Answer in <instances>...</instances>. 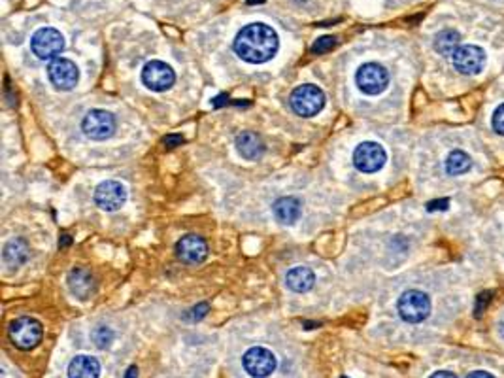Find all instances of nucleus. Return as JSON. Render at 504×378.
Returning <instances> with one entry per match:
<instances>
[{
	"label": "nucleus",
	"instance_id": "1",
	"mask_svg": "<svg viewBox=\"0 0 504 378\" xmlns=\"http://www.w3.org/2000/svg\"><path fill=\"white\" fill-rule=\"evenodd\" d=\"M280 48V38L272 27L264 23H252L242 28L235 38V51L242 61L261 65L276 55Z\"/></svg>",
	"mask_w": 504,
	"mask_h": 378
},
{
	"label": "nucleus",
	"instance_id": "2",
	"mask_svg": "<svg viewBox=\"0 0 504 378\" xmlns=\"http://www.w3.org/2000/svg\"><path fill=\"white\" fill-rule=\"evenodd\" d=\"M397 308H399L400 318L404 322L419 324L423 320H427V316L431 314V299L423 291L408 290L400 295Z\"/></svg>",
	"mask_w": 504,
	"mask_h": 378
},
{
	"label": "nucleus",
	"instance_id": "3",
	"mask_svg": "<svg viewBox=\"0 0 504 378\" xmlns=\"http://www.w3.org/2000/svg\"><path fill=\"white\" fill-rule=\"evenodd\" d=\"M31 50L42 61H55L65 50V36L53 27L38 28L31 38Z\"/></svg>",
	"mask_w": 504,
	"mask_h": 378
},
{
	"label": "nucleus",
	"instance_id": "4",
	"mask_svg": "<svg viewBox=\"0 0 504 378\" xmlns=\"http://www.w3.org/2000/svg\"><path fill=\"white\" fill-rule=\"evenodd\" d=\"M291 108L302 117H312L319 114L325 106V93L318 85L304 83L291 93Z\"/></svg>",
	"mask_w": 504,
	"mask_h": 378
},
{
	"label": "nucleus",
	"instance_id": "5",
	"mask_svg": "<svg viewBox=\"0 0 504 378\" xmlns=\"http://www.w3.org/2000/svg\"><path fill=\"white\" fill-rule=\"evenodd\" d=\"M42 335H44L42 324L38 320L28 318V316L14 320L10 325V339L19 350L36 348L40 345V340H42Z\"/></svg>",
	"mask_w": 504,
	"mask_h": 378
},
{
	"label": "nucleus",
	"instance_id": "6",
	"mask_svg": "<svg viewBox=\"0 0 504 378\" xmlns=\"http://www.w3.org/2000/svg\"><path fill=\"white\" fill-rule=\"evenodd\" d=\"M246 373L253 378H267L274 373L278 367V359L269 348L263 346H253L242 357Z\"/></svg>",
	"mask_w": 504,
	"mask_h": 378
},
{
	"label": "nucleus",
	"instance_id": "7",
	"mask_svg": "<svg viewBox=\"0 0 504 378\" xmlns=\"http://www.w3.org/2000/svg\"><path fill=\"white\" fill-rule=\"evenodd\" d=\"M355 82L363 93L380 95L390 85V72L378 63H367L357 70Z\"/></svg>",
	"mask_w": 504,
	"mask_h": 378
},
{
	"label": "nucleus",
	"instance_id": "8",
	"mask_svg": "<svg viewBox=\"0 0 504 378\" xmlns=\"http://www.w3.org/2000/svg\"><path fill=\"white\" fill-rule=\"evenodd\" d=\"M387 161V154L382 144L378 142H363L353 152V164L361 172H378Z\"/></svg>",
	"mask_w": 504,
	"mask_h": 378
},
{
	"label": "nucleus",
	"instance_id": "9",
	"mask_svg": "<svg viewBox=\"0 0 504 378\" xmlns=\"http://www.w3.org/2000/svg\"><path fill=\"white\" fill-rule=\"evenodd\" d=\"M142 82L151 91L163 93V91L174 85L176 74L172 70V66L163 63V61H149L148 65L142 68Z\"/></svg>",
	"mask_w": 504,
	"mask_h": 378
},
{
	"label": "nucleus",
	"instance_id": "10",
	"mask_svg": "<svg viewBox=\"0 0 504 378\" xmlns=\"http://www.w3.org/2000/svg\"><path fill=\"white\" fill-rule=\"evenodd\" d=\"M82 129L85 137H89L91 140H106L114 135L115 117L106 110H91L83 117Z\"/></svg>",
	"mask_w": 504,
	"mask_h": 378
},
{
	"label": "nucleus",
	"instance_id": "11",
	"mask_svg": "<svg viewBox=\"0 0 504 378\" xmlns=\"http://www.w3.org/2000/svg\"><path fill=\"white\" fill-rule=\"evenodd\" d=\"M454 66L465 76H476L483 70L486 65V51L478 46H459L457 51L451 55Z\"/></svg>",
	"mask_w": 504,
	"mask_h": 378
},
{
	"label": "nucleus",
	"instance_id": "12",
	"mask_svg": "<svg viewBox=\"0 0 504 378\" xmlns=\"http://www.w3.org/2000/svg\"><path fill=\"white\" fill-rule=\"evenodd\" d=\"M48 78L53 83V88L59 91H70L76 88L77 80H80V70L70 59L59 57V59L51 61L48 66Z\"/></svg>",
	"mask_w": 504,
	"mask_h": 378
},
{
	"label": "nucleus",
	"instance_id": "13",
	"mask_svg": "<svg viewBox=\"0 0 504 378\" xmlns=\"http://www.w3.org/2000/svg\"><path fill=\"white\" fill-rule=\"evenodd\" d=\"M127 201V187L121 182L108 180L102 182L97 191H95V203L99 204L100 209L106 212H114L119 210Z\"/></svg>",
	"mask_w": 504,
	"mask_h": 378
},
{
	"label": "nucleus",
	"instance_id": "14",
	"mask_svg": "<svg viewBox=\"0 0 504 378\" xmlns=\"http://www.w3.org/2000/svg\"><path fill=\"white\" fill-rule=\"evenodd\" d=\"M176 256L186 265H200L208 258V244L197 235H186L176 244Z\"/></svg>",
	"mask_w": 504,
	"mask_h": 378
},
{
	"label": "nucleus",
	"instance_id": "15",
	"mask_svg": "<svg viewBox=\"0 0 504 378\" xmlns=\"http://www.w3.org/2000/svg\"><path fill=\"white\" fill-rule=\"evenodd\" d=\"M68 288L77 299H89V297L95 293V278L93 274L89 271L77 267V269H72L70 274H68Z\"/></svg>",
	"mask_w": 504,
	"mask_h": 378
},
{
	"label": "nucleus",
	"instance_id": "16",
	"mask_svg": "<svg viewBox=\"0 0 504 378\" xmlns=\"http://www.w3.org/2000/svg\"><path fill=\"white\" fill-rule=\"evenodd\" d=\"M236 149L247 161H257L264 154V144L257 132L244 131L236 137Z\"/></svg>",
	"mask_w": 504,
	"mask_h": 378
},
{
	"label": "nucleus",
	"instance_id": "17",
	"mask_svg": "<svg viewBox=\"0 0 504 378\" xmlns=\"http://www.w3.org/2000/svg\"><path fill=\"white\" fill-rule=\"evenodd\" d=\"M100 363L93 356H76L68 365V378H99Z\"/></svg>",
	"mask_w": 504,
	"mask_h": 378
},
{
	"label": "nucleus",
	"instance_id": "18",
	"mask_svg": "<svg viewBox=\"0 0 504 378\" xmlns=\"http://www.w3.org/2000/svg\"><path fill=\"white\" fill-rule=\"evenodd\" d=\"M272 212H274V218L278 219L282 225H293L296 219L301 218V201L295 197H282L274 203Z\"/></svg>",
	"mask_w": 504,
	"mask_h": 378
},
{
	"label": "nucleus",
	"instance_id": "19",
	"mask_svg": "<svg viewBox=\"0 0 504 378\" xmlns=\"http://www.w3.org/2000/svg\"><path fill=\"white\" fill-rule=\"evenodd\" d=\"M2 259L10 269L21 267L28 259V244L23 238H11L10 242H6L4 250H2Z\"/></svg>",
	"mask_w": 504,
	"mask_h": 378
},
{
	"label": "nucleus",
	"instance_id": "20",
	"mask_svg": "<svg viewBox=\"0 0 504 378\" xmlns=\"http://www.w3.org/2000/svg\"><path fill=\"white\" fill-rule=\"evenodd\" d=\"M285 284L289 290L296 291V293H306L316 284V276L308 267H295L285 276Z\"/></svg>",
	"mask_w": 504,
	"mask_h": 378
},
{
	"label": "nucleus",
	"instance_id": "21",
	"mask_svg": "<svg viewBox=\"0 0 504 378\" xmlns=\"http://www.w3.org/2000/svg\"><path fill=\"white\" fill-rule=\"evenodd\" d=\"M461 44V36L457 31H451V28H446L442 33L434 38V50L439 51L440 55H446V57H451V55L457 51Z\"/></svg>",
	"mask_w": 504,
	"mask_h": 378
},
{
	"label": "nucleus",
	"instance_id": "22",
	"mask_svg": "<svg viewBox=\"0 0 504 378\" xmlns=\"http://www.w3.org/2000/svg\"><path fill=\"white\" fill-rule=\"evenodd\" d=\"M471 157H468V154H465V152H461V149L451 152V154L448 155V159H446V170H448V174L451 176L465 174V172L471 170Z\"/></svg>",
	"mask_w": 504,
	"mask_h": 378
},
{
	"label": "nucleus",
	"instance_id": "23",
	"mask_svg": "<svg viewBox=\"0 0 504 378\" xmlns=\"http://www.w3.org/2000/svg\"><path fill=\"white\" fill-rule=\"evenodd\" d=\"M93 339L99 348H106L114 340V331L110 327H106V325H100L93 331Z\"/></svg>",
	"mask_w": 504,
	"mask_h": 378
},
{
	"label": "nucleus",
	"instance_id": "24",
	"mask_svg": "<svg viewBox=\"0 0 504 378\" xmlns=\"http://www.w3.org/2000/svg\"><path fill=\"white\" fill-rule=\"evenodd\" d=\"M336 46V38L335 36H321V38L316 40V44L312 46V53L321 55L331 51Z\"/></svg>",
	"mask_w": 504,
	"mask_h": 378
},
{
	"label": "nucleus",
	"instance_id": "25",
	"mask_svg": "<svg viewBox=\"0 0 504 378\" xmlns=\"http://www.w3.org/2000/svg\"><path fill=\"white\" fill-rule=\"evenodd\" d=\"M493 129L504 137V105L495 110L493 114Z\"/></svg>",
	"mask_w": 504,
	"mask_h": 378
},
{
	"label": "nucleus",
	"instance_id": "26",
	"mask_svg": "<svg viewBox=\"0 0 504 378\" xmlns=\"http://www.w3.org/2000/svg\"><path fill=\"white\" fill-rule=\"evenodd\" d=\"M489 301H491V291H483V293H480L478 295V301H476V316L480 318L483 314V310L488 308Z\"/></svg>",
	"mask_w": 504,
	"mask_h": 378
},
{
	"label": "nucleus",
	"instance_id": "27",
	"mask_svg": "<svg viewBox=\"0 0 504 378\" xmlns=\"http://www.w3.org/2000/svg\"><path fill=\"white\" fill-rule=\"evenodd\" d=\"M208 303H200L198 307H195L191 310V320H200L208 314Z\"/></svg>",
	"mask_w": 504,
	"mask_h": 378
},
{
	"label": "nucleus",
	"instance_id": "28",
	"mask_svg": "<svg viewBox=\"0 0 504 378\" xmlns=\"http://www.w3.org/2000/svg\"><path fill=\"white\" fill-rule=\"evenodd\" d=\"M180 144H183V137H181V135H168V137H165V146L168 149L176 148V146H180Z\"/></svg>",
	"mask_w": 504,
	"mask_h": 378
},
{
	"label": "nucleus",
	"instance_id": "29",
	"mask_svg": "<svg viewBox=\"0 0 504 378\" xmlns=\"http://www.w3.org/2000/svg\"><path fill=\"white\" fill-rule=\"evenodd\" d=\"M449 206L448 199H440V201H433V203L427 204L429 212H434V210H446Z\"/></svg>",
	"mask_w": 504,
	"mask_h": 378
},
{
	"label": "nucleus",
	"instance_id": "30",
	"mask_svg": "<svg viewBox=\"0 0 504 378\" xmlns=\"http://www.w3.org/2000/svg\"><path fill=\"white\" fill-rule=\"evenodd\" d=\"M227 103H229V97H227V95H220V97H215V99L212 100L214 108H220V106L227 105Z\"/></svg>",
	"mask_w": 504,
	"mask_h": 378
},
{
	"label": "nucleus",
	"instance_id": "31",
	"mask_svg": "<svg viewBox=\"0 0 504 378\" xmlns=\"http://www.w3.org/2000/svg\"><path fill=\"white\" fill-rule=\"evenodd\" d=\"M466 378H495V377L491 373H488V371H472Z\"/></svg>",
	"mask_w": 504,
	"mask_h": 378
},
{
	"label": "nucleus",
	"instance_id": "32",
	"mask_svg": "<svg viewBox=\"0 0 504 378\" xmlns=\"http://www.w3.org/2000/svg\"><path fill=\"white\" fill-rule=\"evenodd\" d=\"M70 244H72L70 235H60V238H59V248H60V250H65V248H68Z\"/></svg>",
	"mask_w": 504,
	"mask_h": 378
},
{
	"label": "nucleus",
	"instance_id": "33",
	"mask_svg": "<svg viewBox=\"0 0 504 378\" xmlns=\"http://www.w3.org/2000/svg\"><path fill=\"white\" fill-rule=\"evenodd\" d=\"M429 378H457L454 373H449V371H436V373H433Z\"/></svg>",
	"mask_w": 504,
	"mask_h": 378
},
{
	"label": "nucleus",
	"instance_id": "34",
	"mask_svg": "<svg viewBox=\"0 0 504 378\" xmlns=\"http://www.w3.org/2000/svg\"><path fill=\"white\" fill-rule=\"evenodd\" d=\"M138 377V367H129V371H127V374H125V378H136Z\"/></svg>",
	"mask_w": 504,
	"mask_h": 378
},
{
	"label": "nucleus",
	"instance_id": "35",
	"mask_svg": "<svg viewBox=\"0 0 504 378\" xmlns=\"http://www.w3.org/2000/svg\"><path fill=\"white\" fill-rule=\"evenodd\" d=\"M255 2H264V0H247V4H255Z\"/></svg>",
	"mask_w": 504,
	"mask_h": 378
},
{
	"label": "nucleus",
	"instance_id": "36",
	"mask_svg": "<svg viewBox=\"0 0 504 378\" xmlns=\"http://www.w3.org/2000/svg\"><path fill=\"white\" fill-rule=\"evenodd\" d=\"M342 378H348V377H342Z\"/></svg>",
	"mask_w": 504,
	"mask_h": 378
}]
</instances>
